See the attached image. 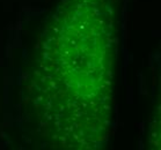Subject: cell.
Instances as JSON below:
<instances>
[{
    "instance_id": "obj_1",
    "label": "cell",
    "mask_w": 161,
    "mask_h": 150,
    "mask_svg": "<svg viewBox=\"0 0 161 150\" xmlns=\"http://www.w3.org/2000/svg\"><path fill=\"white\" fill-rule=\"evenodd\" d=\"M117 1L62 0L45 23L25 79L34 133L58 149H96L111 128Z\"/></svg>"
}]
</instances>
